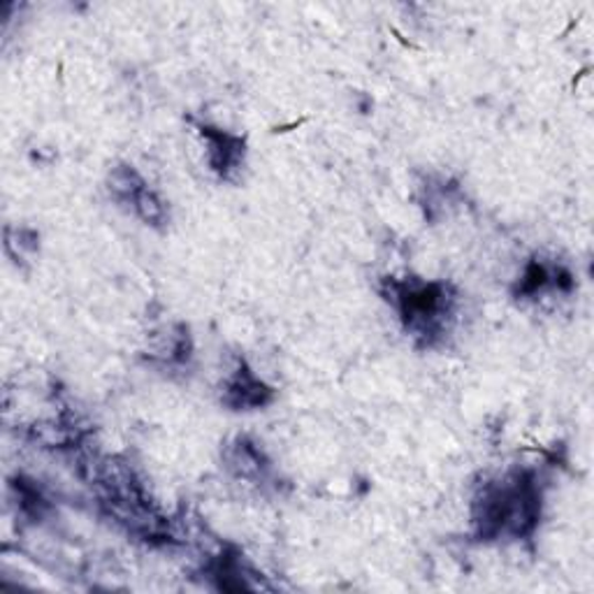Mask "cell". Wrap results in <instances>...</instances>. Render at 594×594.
I'll use <instances>...</instances> for the list:
<instances>
[{
  "label": "cell",
  "instance_id": "obj_6",
  "mask_svg": "<svg viewBox=\"0 0 594 594\" xmlns=\"http://www.w3.org/2000/svg\"><path fill=\"white\" fill-rule=\"evenodd\" d=\"M129 202H131L135 215L144 223H148V226H161V223H165V219H167L165 202L146 184L135 190V196Z\"/></svg>",
  "mask_w": 594,
  "mask_h": 594
},
{
  "label": "cell",
  "instance_id": "obj_3",
  "mask_svg": "<svg viewBox=\"0 0 594 594\" xmlns=\"http://www.w3.org/2000/svg\"><path fill=\"white\" fill-rule=\"evenodd\" d=\"M200 135L207 144L209 165L215 167L223 179H228L232 173H238L240 165L244 163L242 138L230 135L219 129H211V125H200Z\"/></svg>",
  "mask_w": 594,
  "mask_h": 594
},
{
  "label": "cell",
  "instance_id": "obj_5",
  "mask_svg": "<svg viewBox=\"0 0 594 594\" xmlns=\"http://www.w3.org/2000/svg\"><path fill=\"white\" fill-rule=\"evenodd\" d=\"M226 460L230 470L244 481H263L270 470L263 451L256 443H251L246 439H238L232 443L226 453Z\"/></svg>",
  "mask_w": 594,
  "mask_h": 594
},
{
  "label": "cell",
  "instance_id": "obj_1",
  "mask_svg": "<svg viewBox=\"0 0 594 594\" xmlns=\"http://www.w3.org/2000/svg\"><path fill=\"white\" fill-rule=\"evenodd\" d=\"M541 495L529 474H508L485 483L474 502V527L481 539L527 537L539 522Z\"/></svg>",
  "mask_w": 594,
  "mask_h": 594
},
{
  "label": "cell",
  "instance_id": "obj_2",
  "mask_svg": "<svg viewBox=\"0 0 594 594\" xmlns=\"http://www.w3.org/2000/svg\"><path fill=\"white\" fill-rule=\"evenodd\" d=\"M386 300L405 318L407 330L422 339L428 346L446 332V323L453 314V300L446 284L428 282H397L386 279L384 284Z\"/></svg>",
  "mask_w": 594,
  "mask_h": 594
},
{
  "label": "cell",
  "instance_id": "obj_4",
  "mask_svg": "<svg viewBox=\"0 0 594 594\" xmlns=\"http://www.w3.org/2000/svg\"><path fill=\"white\" fill-rule=\"evenodd\" d=\"M272 399V391L263 384V381L244 367V363L226 378L223 386V402L235 409H256L265 407Z\"/></svg>",
  "mask_w": 594,
  "mask_h": 594
}]
</instances>
